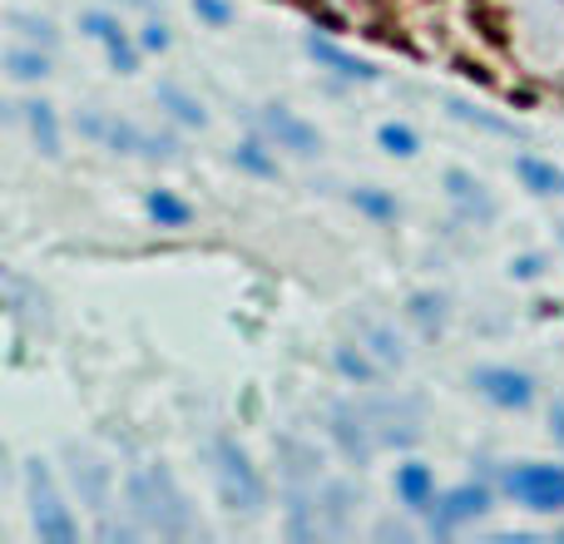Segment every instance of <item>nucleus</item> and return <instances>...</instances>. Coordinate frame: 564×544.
<instances>
[{
  "mask_svg": "<svg viewBox=\"0 0 564 544\" xmlns=\"http://www.w3.org/2000/svg\"><path fill=\"white\" fill-rule=\"evenodd\" d=\"M159 105H164L169 115H174L178 124H188V129H204L208 124V109L198 105L184 85H174V79H164V85H159Z\"/></svg>",
  "mask_w": 564,
  "mask_h": 544,
  "instance_id": "6ab92c4d",
  "label": "nucleus"
},
{
  "mask_svg": "<svg viewBox=\"0 0 564 544\" xmlns=\"http://www.w3.org/2000/svg\"><path fill=\"white\" fill-rule=\"evenodd\" d=\"M516 505L535 510V515H560L564 510V466H545V460H520V466L506 470L500 480Z\"/></svg>",
  "mask_w": 564,
  "mask_h": 544,
  "instance_id": "39448f33",
  "label": "nucleus"
},
{
  "mask_svg": "<svg viewBox=\"0 0 564 544\" xmlns=\"http://www.w3.org/2000/svg\"><path fill=\"white\" fill-rule=\"evenodd\" d=\"M307 55L317 59V65H327L332 75H341V79H361V85L381 79V69L371 65V59H361V55H351V50H341L337 40H317V35H312V40H307Z\"/></svg>",
  "mask_w": 564,
  "mask_h": 544,
  "instance_id": "ddd939ff",
  "label": "nucleus"
},
{
  "mask_svg": "<svg viewBox=\"0 0 564 544\" xmlns=\"http://www.w3.org/2000/svg\"><path fill=\"white\" fill-rule=\"evenodd\" d=\"M516 174L525 178V188H530V194H540V198H545V194H564V174L555 164H545V159H535V154H520L516 159Z\"/></svg>",
  "mask_w": 564,
  "mask_h": 544,
  "instance_id": "412c9836",
  "label": "nucleus"
},
{
  "mask_svg": "<svg viewBox=\"0 0 564 544\" xmlns=\"http://www.w3.org/2000/svg\"><path fill=\"white\" fill-rule=\"evenodd\" d=\"M79 30H85L89 40H99L105 50L129 45V30L119 25V15H109V10H85V15H79Z\"/></svg>",
  "mask_w": 564,
  "mask_h": 544,
  "instance_id": "b1692460",
  "label": "nucleus"
},
{
  "mask_svg": "<svg viewBox=\"0 0 564 544\" xmlns=\"http://www.w3.org/2000/svg\"><path fill=\"white\" fill-rule=\"evenodd\" d=\"M69 480H75L79 500H85L95 515H109V505H115V470H109L95 450L69 446Z\"/></svg>",
  "mask_w": 564,
  "mask_h": 544,
  "instance_id": "423d86ee",
  "label": "nucleus"
},
{
  "mask_svg": "<svg viewBox=\"0 0 564 544\" xmlns=\"http://www.w3.org/2000/svg\"><path fill=\"white\" fill-rule=\"evenodd\" d=\"M6 292H10V312H15L20 322H30V327H45V322H50L45 292H40L35 282H25L20 272H6Z\"/></svg>",
  "mask_w": 564,
  "mask_h": 544,
  "instance_id": "f3484780",
  "label": "nucleus"
},
{
  "mask_svg": "<svg viewBox=\"0 0 564 544\" xmlns=\"http://www.w3.org/2000/svg\"><path fill=\"white\" fill-rule=\"evenodd\" d=\"M377 144L387 149V154H397V159H411L421 149V134L411 124H381L377 129Z\"/></svg>",
  "mask_w": 564,
  "mask_h": 544,
  "instance_id": "cd10ccee",
  "label": "nucleus"
},
{
  "mask_svg": "<svg viewBox=\"0 0 564 544\" xmlns=\"http://www.w3.org/2000/svg\"><path fill=\"white\" fill-rule=\"evenodd\" d=\"M397 500L406 510H431L436 505V470L421 466V460H406V466H397Z\"/></svg>",
  "mask_w": 564,
  "mask_h": 544,
  "instance_id": "2eb2a0df",
  "label": "nucleus"
},
{
  "mask_svg": "<svg viewBox=\"0 0 564 544\" xmlns=\"http://www.w3.org/2000/svg\"><path fill=\"white\" fill-rule=\"evenodd\" d=\"M75 129L85 139H95V144L115 149V154H139V159H174L178 154V144L169 134H149V129L129 124V119L105 115V109H79Z\"/></svg>",
  "mask_w": 564,
  "mask_h": 544,
  "instance_id": "7ed1b4c3",
  "label": "nucleus"
},
{
  "mask_svg": "<svg viewBox=\"0 0 564 544\" xmlns=\"http://www.w3.org/2000/svg\"><path fill=\"white\" fill-rule=\"evenodd\" d=\"M470 387L506 411H525L535 401V377H525L516 367H476L470 371Z\"/></svg>",
  "mask_w": 564,
  "mask_h": 544,
  "instance_id": "0eeeda50",
  "label": "nucleus"
},
{
  "mask_svg": "<svg viewBox=\"0 0 564 544\" xmlns=\"http://www.w3.org/2000/svg\"><path fill=\"white\" fill-rule=\"evenodd\" d=\"M351 204L361 208V214H371V218H397V198L391 194H381V188H351Z\"/></svg>",
  "mask_w": 564,
  "mask_h": 544,
  "instance_id": "c85d7f7f",
  "label": "nucleus"
},
{
  "mask_svg": "<svg viewBox=\"0 0 564 544\" xmlns=\"http://www.w3.org/2000/svg\"><path fill=\"white\" fill-rule=\"evenodd\" d=\"M446 194H451V204H456V214L466 218V224H496V198H490V188L480 184L476 174H466V168H446Z\"/></svg>",
  "mask_w": 564,
  "mask_h": 544,
  "instance_id": "f8f14e48",
  "label": "nucleus"
},
{
  "mask_svg": "<svg viewBox=\"0 0 564 544\" xmlns=\"http://www.w3.org/2000/svg\"><path fill=\"white\" fill-rule=\"evenodd\" d=\"M258 124H263V134L273 139L278 149H292V154L312 159L322 149V134L307 124L302 115H292L288 105H263V115H258Z\"/></svg>",
  "mask_w": 564,
  "mask_h": 544,
  "instance_id": "9d476101",
  "label": "nucleus"
},
{
  "mask_svg": "<svg viewBox=\"0 0 564 544\" xmlns=\"http://www.w3.org/2000/svg\"><path fill=\"white\" fill-rule=\"evenodd\" d=\"M124 496H129V510L144 530L164 540H178V535H194V510H188V496L178 490V480L169 476L164 466H144L124 480Z\"/></svg>",
  "mask_w": 564,
  "mask_h": 544,
  "instance_id": "f257e3e1",
  "label": "nucleus"
},
{
  "mask_svg": "<svg viewBox=\"0 0 564 544\" xmlns=\"http://www.w3.org/2000/svg\"><path fill=\"white\" fill-rule=\"evenodd\" d=\"M25 496H30V520H35V535L45 544H75L79 525L69 515V505L59 500L55 476H50L45 460H25Z\"/></svg>",
  "mask_w": 564,
  "mask_h": 544,
  "instance_id": "20e7f679",
  "label": "nucleus"
},
{
  "mask_svg": "<svg viewBox=\"0 0 564 544\" xmlns=\"http://www.w3.org/2000/svg\"><path fill=\"white\" fill-rule=\"evenodd\" d=\"M357 337H361V347L381 361V367H401V361H406V341H401L397 327H387L381 317H361L357 322Z\"/></svg>",
  "mask_w": 564,
  "mask_h": 544,
  "instance_id": "dca6fc26",
  "label": "nucleus"
},
{
  "mask_svg": "<svg viewBox=\"0 0 564 544\" xmlns=\"http://www.w3.org/2000/svg\"><path fill=\"white\" fill-rule=\"evenodd\" d=\"M367 416H371V426H377V440L381 446H416V436H421V416H416V406L411 401H371L367 406Z\"/></svg>",
  "mask_w": 564,
  "mask_h": 544,
  "instance_id": "9b49d317",
  "label": "nucleus"
},
{
  "mask_svg": "<svg viewBox=\"0 0 564 544\" xmlns=\"http://www.w3.org/2000/svg\"><path fill=\"white\" fill-rule=\"evenodd\" d=\"M6 25L15 30L20 45H40V50H55V45H59V30L50 25L45 15H25V10H10Z\"/></svg>",
  "mask_w": 564,
  "mask_h": 544,
  "instance_id": "4be33fe9",
  "label": "nucleus"
},
{
  "mask_svg": "<svg viewBox=\"0 0 564 544\" xmlns=\"http://www.w3.org/2000/svg\"><path fill=\"white\" fill-rule=\"evenodd\" d=\"M214 476H218V496H224L228 510H243V515H258L268 505V486L258 476V466L248 460V450L238 446L234 436L214 440Z\"/></svg>",
  "mask_w": 564,
  "mask_h": 544,
  "instance_id": "f03ea898",
  "label": "nucleus"
},
{
  "mask_svg": "<svg viewBox=\"0 0 564 544\" xmlns=\"http://www.w3.org/2000/svg\"><path fill=\"white\" fill-rule=\"evenodd\" d=\"M10 119H25V129L35 134L40 154L45 159H59V119H55V105L45 99H25V105H6Z\"/></svg>",
  "mask_w": 564,
  "mask_h": 544,
  "instance_id": "4468645a",
  "label": "nucleus"
},
{
  "mask_svg": "<svg viewBox=\"0 0 564 544\" xmlns=\"http://www.w3.org/2000/svg\"><path fill=\"white\" fill-rule=\"evenodd\" d=\"M194 15L208 20V25H228V20H234V6H228V0H194Z\"/></svg>",
  "mask_w": 564,
  "mask_h": 544,
  "instance_id": "7c9ffc66",
  "label": "nucleus"
},
{
  "mask_svg": "<svg viewBox=\"0 0 564 544\" xmlns=\"http://www.w3.org/2000/svg\"><path fill=\"white\" fill-rule=\"evenodd\" d=\"M337 371H341V377H347V381H381V371H387V367H381V361L377 357H367V351H351V347H337Z\"/></svg>",
  "mask_w": 564,
  "mask_h": 544,
  "instance_id": "393cba45",
  "label": "nucleus"
},
{
  "mask_svg": "<svg viewBox=\"0 0 564 544\" xmlns=\"http://www.w3.org/2000/svg\"><path fill=\"white\" fill-rule=\"evenodd\" d=\"M6 75L15 85H40L50 75V50L40 45H6Z\"/></svg>",
  "mask_w": 564,
  "mask_h": 544,
  "instance_id": "a211bd4d",
  "label": "nucleus"
},
{
  "mask_svg": "<svg viewBox=\"0 0 564 544\" xmlns=\"http://www.w3.org/2000/svg\"><path fill=\"white\" fill-rule=\"evenodd\" d=\"M234 164L248 168V174H258V178H278V159L268 154V144H258V139H248V144L234 149Z\"/></svg>",
  "mask_w": 564,
  "mask_h": 544,
  "instance_id": "bb28decb",
  "label": "nucleus"
},
{
  "mask_svg": "<svg viewBox=\"0 0 564 544\" xmlns=\"http://www.w3.org/2000/svg\"><path fill=\"white\" fill-rule=\"evenodd\" d=\"M332 436H337L341 456L351 460V466H367L371 456H377V426H371L367 406H337L332 411Z\"/></svg>",
  "mask_w": 564,
  "mask_h": 544,
  "instance_id": "1a4fd4ad",
  "label": "nucleus"
},
{
  "mask_svg": "<svg viewBox=\"0 0 564 544\" xmlns=\"http://www.w3.org/2000/svg\"><path fill=\"white\" fill-rule=\"evenodd\" d=\"M446 109L460 119V124H476V129H486V134H500V139H525L510 119H496V115H486V109H476L470 99H446Z\"/></svg>",
  "mask_w": 564,
  "mask_h": 544,
  "instance_id": "5701e85b",
  "label": "nucleus"
},
{
  "mask_svg": "<svg viewBox=\"0 0 564 544\" xmlns=\"http://www.w3.org/2000/svg\"><path fill=\"white\" fill-rule=\"evenodd\" d=\"M169 45H174V35H169L164 20H149V25L139 30V50H154V55H164Z\"/></svg>",
  "mask_w": 564,
  "mask_h": 544,
  "instance_id": "c756f323",
  "label": "nucleus"
},
{
  "mask_svg": "<svg viewBox=\"0 0 564 544\" xmlns=\"http://www.w3.org/2000/svg\"><path fill=\"white\" fill-rule=\"evenodd\" d=\"M510 272H516L520 282H530V278H540V272H545V258H540V253H520L516 263H510Z\"/></svg>",
  "mask_w": 564,
  "mask_h": 544,
  "instance_id": "2f4dec72",
  "label": "nucleus"
},
{
  "mask_svg": "<svg viewBox=\"0 0 564 544\" xmlns=\"http://www.w3.org/2000/svg\"><path fill=\"white\" fill-rule=\"evenodd\" d=\"M486 510H490V490L476 486V480H466V486L436 496V505H431L426 515H431V530H436V535H451L456 525H470V520H480Z\"/></svg>",
  "mask_w": 564,
  "mask_h": 544,
  "instance_id": "6e6552de",
  "label": "nucleus"
},
{
  "mask_svg": "<svg viewBox=\"0 0 564 544\" xmlns=\"http://www.w3.org/2000/svg\"><path fill=\"white\" fill-rule=\"evenodd\" d=\"M144 208H149V218H154L159 228H188V224H194V208H188L184 198H174L169 188H149Z\"/></svg>",
  "mask_w": 564,
  "mask_h": 544,
  "instance_id": "aec40b11",
  "label": "nucleus"
},
{
  "mask_svg": "<svg viewBox=\"0 0 564 544\" xmlns=\"http://www.w3.org/2000/svg\"><path fill=\"white\" fill-rule=\"evenodd\" d=\"M411 317L421 322L426 337H436V331L446 327V297H436V292H416V297H411Z\"/></svg>",
  "mask_w": 564,
  "mask_h": 544,
  "instance_id": "a878e982",
  "label": "nucleus"
},
{
  "mask_svg": "<svg viewBox=\"0 0 564 544\" xmlns=\"http://www.w3.org/2000/svg\"><path fill=\"white\" fill-rule=\"evenodd\" d=\"M550 421H555V436L564 440V401H555V411H550Z\"/></svg>",
  "mask_w": 564,
  "mask_h": 544,
  "instance_id": "473e14b6",
  "label": "nucleus"
}]
</instances>
